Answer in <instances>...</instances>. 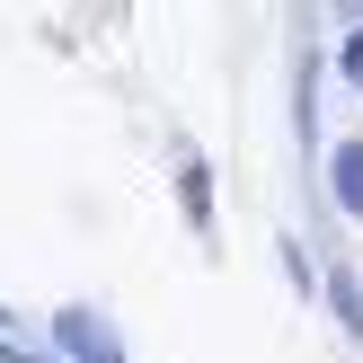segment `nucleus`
<instances>
[{"mask_svg": "<svg viewBox=\"0 0 363 363\" xmlns=\"http://www.w3.org/2000/svg\"><path fill=\"white\" fill-rule=\"evenodd\" d=\"M45 337H53V346H62L71 363H124V337H116V319H98L89 301L53 311V319H45Z\"/></svg>", "mask_w": 363, "mask_h": 363, "instance_id": "f257e3e1", "label": "nucleus"}, {"mask_svg": "<svg viewBox=\"0 0 363 363\" xmlns=\"http://www.w3.org/2000/svg\"><path fill=\"white\" fill-rule=\"evenodd\" d=\"M328 204L363 222V133H346V142L328 151Z\"/></svg>", "mask_w": 363, "mask_h": 363, "instance_id": "f03ea898", "label": "nucleus"}, {"mask_svg": "<svg viewBox=\"0 0 363 363\" xmlns=\"http://www.w3.org/2000/svg\"><path fill=\"white\" fill-rule=\"evenodd\" d=\"M177 195H186V222L213 230V169H204V160H186V169H177Z\"/></svg>", "mask_w": 363, "mask_h": 363, "instance_id": "7ed1b4c3", "label": "nucleus"}, {"mask_svg": "<svg viewBox=\"0 0 363 363\" xmlns=\"http://www.w3.org/2000/svg\"><path fill=\"white\" fill-rule=\"evenodd\" d=\"M337 80H346V89H363V27L337 45Z\"/></svg>", "mask_w": 363, "mask_h": 363, "instance_id": "20e7f679", "label": "nucleus"}, {"mask_svg": "<svg viewBox=\"0 0 363 363\" xmlns=\"http://www.w3.org/2000/svg\"><path fill=\"white\" fill-rule=\"evenodd\" d=\"M0 328H9V319H0Z\"/></svg>", "mask_w": 363, "mask_h": 363, "instance_id": "39448f33", "label": "nucleus"}]
</instances>
